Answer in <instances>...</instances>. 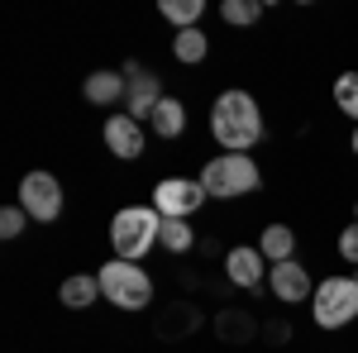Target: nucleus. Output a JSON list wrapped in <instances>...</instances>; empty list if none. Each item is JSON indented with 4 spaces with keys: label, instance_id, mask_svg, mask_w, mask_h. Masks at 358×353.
I'll return each mask as SVG.
<instances>
[{
    "label": "nucleus",
    "instance_id": "f257e3e1",
    "mask_svg": "<svg viewBox=\"0 0 358 353\" xmlns=\"http://www.w3.org/2000/svg\"><path fill=\"white\" fill-rule=\"evenodd\" d=\"M158 234H163V215L153 206H124L110 219V248L124 263H143L158 248Z\"/></svg>",
    "mask_w": 358,
    "mask_h": 353
},
{
    "label": "nucleus",
    "instance_id": "f03ea898",
    "mask_svg": "<svg viewBox=\"0 0 358 353\" xmlns=\"http://www.w3.org/2000/svg\"><path fill=\"white\" fill-rule=\"evenodd\" d=\"M201 187L210 201H234V196H248V191L263 187V172L248 153H220L201 167Z\"/></svg>",
    "mask_w": 358,
    "mask_h": 353
},
{
    "label": "nucleus",
    "instance_id": "7ed1b4c3",
    "mask_svg": "<svg viewBox=\"0 0 358 353\" xmlns=\"http://www.w3.org/2000/svg\"><path fill=\"white\" fill-rule=\"evenodd\" d=\"M96 277H101L106 301H110V305H120V310H143V305H153V277L138 268V263L110 258V263L96 272Z\"/></svg>",
    "mask_w": 358,
    "mask_h": 353
},
{
    "label": "nucleus",
    "instance_id": "20e7f679",
    "mask_svg": "<svg viewBox=\"0 0 358 353\" xmlns=\"http://www.w3.org/2000/svg\"><path fill=\"white\" fill-rule=\"evenodd\" d=\"M310 315L320 329H344L358 320V282L354 277H325L315 282V296H310Z\"/></svg>",
    "mask_w": 358,
    "mask_h": 353
},
{
    "label": "nucleus",
    "instance_id": "39448f33",
    "mask_svg": "<svg viewBox=\"0 0 358 353\" xmlns=\"http://www.w3.org/2000/svg\"><path fill=\"white\" fill-rule=\"evenodd\" d=\"M206 201H210V196L201 187V177H163V182L153 187V210L163 219H192Z\"/></svg>",
    "mask_w": 358,
    "mask_h": 353
},
{
    "label": "nucleus",
    "instance_id": "423d86ee",
    "mask_svg": "<svg viewBox=\"0 0 358 353\" xmlns=\"http://www.w3.org/2000/svg\"><path fill=\"white\" fill-rule=\"evenodd\" d=\"M20 206H24L29 219L53 224V219L62 215V187H57L53 172H24V182H20Z\"/></svg>",
    "mask_w": 358,
    "mask_h": 353
},
{
    "label": "nucleus",
    "instance_id": "0eeeda50",
    "mask_svg": "<svg viewBox=\"0 0 358 353\" xmlns=\"http://www.w3.org/2000/svg\"><path fill=\"white\" fill-rule=\"evenodd\" d=\"M120 72H124V82H129L124 115H134L138 124H143V120H153V110L163 106V77H158V72H143L138 62H124Z\"/></svg>",
    "mask_w": 358,
    "mask_h": 353
},
{
    "label": "nucleus",
    "instance_id": "6e6552de",
    "mask_svg": "<svg viewBox=\"0 0 358 353\" xmlns=\"http://www.w3.org/2000/svg\"><path fill=\"white\" fill-rule=\"evenodd\" d=\"M268 287H273V296L282 301V305H301V301L315 296V282H310V272H306L296 258L273 263V268H268Z\"/></svg>",
    "mask_w": 358,
    "mask_h": 353
},
{
    "label": "nucleus",
    "instance_id": "1a4fd4ad",
    "mask_svg": "<svg viewBox=\"0 0 358 353\" xmlns=\"http://www.w3.org/2000/svg\"><path fill=\"white\" fill-rule=\"evenodd\" d=\"M224 272H229V282H234V287L258 291V287H263V272H268V258H263L253 244H239V248H229V253H224Z\"/></svg>",
    "mask_w": 358,
    "mask_h": 353
},
{
    "label": "nucleus",
    "instance_id": "9d476101",
    "mask_svg": "<svg viewBox=\"0 0 358 353\" xmlns=\"http://www.w3.org/2000/svg\"><path fill=\"white\" fill-rule=\"evenodd\" d=\"M210 115L224 120V124H239V129H263V110H258V101H253L248 91H220ZM263 134H268V129H263Z\"/></svg>",
    "mask_w": 358,
    "mask_h": 353
},
{
    "label": "nucleus",
    "instance_id": "9b49d317",
    "mask_svg": "<svg viewBox=\"0 0 358 353\" xmlns=\"http://www.w3.org/2000/svg\"><path fill=\"white\" fill-rule=\"evenodd\" d=\"M101 134H106V148H110L115 158H124V163L143 153V124H138L134 115H110Z\"/></svg>",
    "mask_w": 358,
    "mask_h": 353
},
{
    "label": "nucleus",
    "instance_id": "f8f14e48",
    "mask_svg": "<svg viewBox=\"0 0 358 353\" xmlns=\"http://www.w3.org/2000/svg\"><path fill=\"white\" fill-rule=\"evenodd\" d=\"M82 96L91 106L110 110V106H124V96H129V82H124V72H91L82 86Z\"/></svg>",
    "mask_w": 358,
    "mask_h": 353
},
{
    "label": "nucleus",
    "instance_id": "ddd939ff",
    "mask_svg": "<svg viewBox=\"0 0 358 353\" xmlns=\"http://www.w3.org/2000/svg\"><path fill=\"white\" fill-rule=\"evenodd\" d=\"M258 253L268 258V268L296 258V229H292V224H268V229L258 234Z\"/></svg>",
    "mask_w": 358,
    "mask_h": 353
},
{
    "label": "nucleus",
    "instance_id": "4468645a",
    "mask_svg": "<svg viewBox=\"0 0 358 353\" xmlns=\"http://www.w3.org/2000/svg\"><path fill=\"white\" fill-rule=\"evenodd\" d=\"M101 296V277H91V272H72L62 287H57V301L67 305V310H86V305H96Z\"/></svg>",
    "mask_w": 358,
    "mask_h": 353
},
{
    "label": "nucleus",
    "instance_id": "2eb2a0df",
    "mask_svg": "<svg viewBox=\"0 0 358 353\" xmlns=\"http://www.w3.org/2000/svg\"><path fill=\"white\" fill-rule=\"evenodd\" d=\"M210 134H215V143H220L224 153H248V148L263 143V129H239V124H224L215 115H210Z\"/></svg>",
    "mask_w": 358,
    "mask_h": 353
},
{
    "label": "nucleus",
    "instance_id": "dca6fc26",
    "mask_svg": "<svg viewBox=\"0 0 358 353\" xmlns=\"http://www.w3.org/2000/svg\"><path fill=\"white\" fill-rule=\"evenodd\" d=\"M215 329H220V339H224V344H248V339L258 334V320L248 315L244 305H229V310H220Z\"/></svg>",
    "mask_w": 358,
    "mask_h": 353
},
{
    "label": "nucleus",
    "instance_id": "f3484780",
    "mask_svg": "<svg viewBox=\"0 0 358 353\" xmlns=\"http://www.w3.org/2000/svg\"><path fill=\"white\" fill-rule=\"evenodd\" d=\"M148 129H153L158 138H177V134H187V106H182V101H172V96H163V106L153 110Z\"/></svg>",
    "mask_w": 358,
    "mask_h": 353
},
{
    "label": "nucleus",
    "instance_id": "a211bd4d",
    "mask_svg": "<svg viewBox=\"0 0 358 353\" xmlns=\"http://www.w3.org/2000/svg\"><path fill=\"white\" fill-rule=\"evenodd\" d=\"M206 53H210V38L201 29H177V38H172V57L177 62L196 67V62H206Z\"/></svg>",
    "mask_w": 358,
    "mask_h": 353
},
{
    "label": "nucleus",
    "instance_id": "6ab92c4d",
    "mask_svg": "<svg viewBox=\"0 0 358 353\" xmlns=\"http://www.w3.org/2000/svg\"><path fill=\"white\" fill-rule=\"evenodd\" d=\"M158 248H167V253H192L196 248V229L192 219H163V234H158Z\"/></svg>",
    "mask_w": 358,
    "mask_h": 353
},
{
    "label": "nucleus",
    "instance_id": "aec40b11",
    "mask_svg": "<svg viewBox=\"0 0 358 353\" xmlns=\"http://www.w3.org/2000/svg\"><path fill=\"white\" fill-rule=\"evenodd\" d=\"M158 10H163V20H172L177 29H196V20L206 15V5H201V0H163Z\"/></svg>",
    "mask_w": 358,
    "mask_h": 353
},
{
    "label": "nucleus",
    "instance_id": "412c9836",
    "mask_svg": "<svg viewBox=\"0 0 358 353\" xmlns=\"http://www.w3.org/2000/svg\"><path fill=\"white\" fill-rule=\"evenodd\" d=\"M258 15H263L258 0H220V20H224V24H234V29L258 24Z\"/></svg>",
    "mask_w": 358,
    "mask_h": 353
},
{
    "label": "nucleus",
    "instance_id": "4be33fe9",
    "mask_svg": "<svg viewBox=\"0 0 358 353\" xmlns=\"http://www.w3.org/2000/svg\"><path fill=\"white\" fill-rule=\"evenodd\" d=\"M334 106L344 110L349 120H358V72H344V77H334Z\"/></svg>",
    "mask_w": 358,
    "mask_h": 353
},
{
    "label": "nucleus",
    "instance_id": "5701e85b",
    "mask_svg": "<svg viewBox=\"0 0 358 353\" xmlns=\"http://www.w3.org/2000/svg\"><path fill=\"white\" fill-rule=\"evenodd\" d=\"M24 229H29V215H24V206H20V201L0 210V239H20Z\"/></svg>",
    "mask_w": 358,
    "mask_h": 353
},
{
    "label": "nucleus",
    "instance_id": "b1692460",
    "mask_svg": "<svg viewBox=\"0 0 358 353\" xmlns=\"http://www.w3.org/2000/svg\"><path fill=\"white\" fill-rule=\"evenodd\" d=\"M339 258L358 268V219L349 224V229H339Z\"/></svg>",
    "mask_w": 358,
    "mask_h": 353
},
{
    "label": "nucleus",
    "instance_id": "393cba45",
    "mask_svg": "<svg viewBox=\"0 0 358 353\" xmlns=\"http://www.w3.org/2000/svg\"><path fill=\"white\" fill-rule=\"evenodd\" d=\"M349 143H354V153H358V124H354V138H349Z\"/></svg>",
    "mask_w": 358,
    "mask_h": 353
},
{
    "label": "nucleus",
    "instance_id": "a878e982",
    "mask_svg": "<svg viewBox=\"0 0 358 353\" xmlns=\"http://www.w3.org/2000/svg\"><path fill=\"white\" fill-rule=\"evenodd\" d=\"M354 219H358V206H354Z\"/></svg>",
    "mask_w": 358,
    "mask_h": 353
},
{
    "label": "nucleus",
    "instance_id": "bb28decb",
    "mask_svg": "<svg viewBox=\"0 0 358 353\" xmlns=\"http://www.w3.org/2000/svg\"><path fill=\"white\" fill-rule=\"evenodd\" d=\"M354 282H358V272H354Z\"/></svg>",
    "mask_w": 358,
    "mask_h": 353
}]
</instances>
